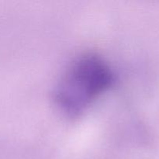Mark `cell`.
I'll use <instances>...</instances> for the list:
<instances>
[{
	"label": "cell",
	"instance_id": "obj_1",
	"mask_svg": "<svg viewBox=\"0 0 159 159\" xmlns=\"http://www.w3.org/2000/svg\"><path fill=\"white\" fill-rule=\"evenodd\" d=\"M112 82L113 75L103 61L92 54L82 56L62 77L55 92L56 102L68 116H76Z\"/></svg>",
	"mask_w": 159,
	"mask_h": 159
}]
</instances>
